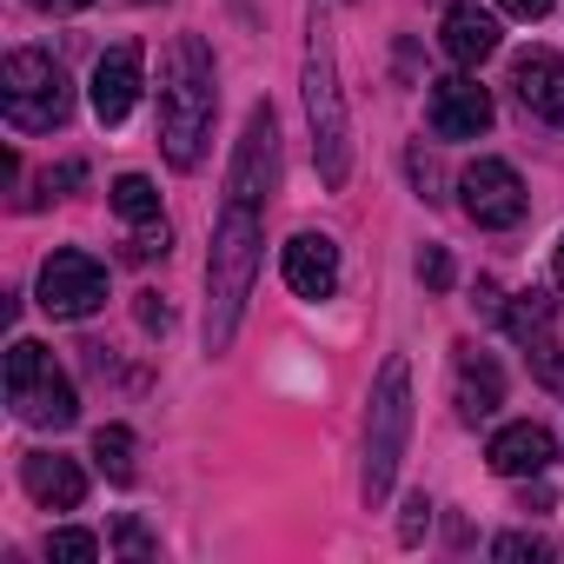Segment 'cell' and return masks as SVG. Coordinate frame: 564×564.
Here are the masks:
<instances>
[{
    "mask_svg": "<svg viewBox=\"0 0 564 564\" xmlns=\"http://www.w3.org/2000/svg\"><path fill=\"white\" fill-rule=\"evenodd\" d=\"M213 113H219V67L213 47L199 34H173L160 54V147L180 173L199 166L206 140H213Z\"/></svg>",
    "mask_w": 564,
    "mask_h": 564,
    "instance_id": "1",
    "label": "cell"
},
{
    "mask_svg": "<svg viewBox=\"0 0 564 564\" xmlns=\"http://www.w3.org/2000/svg\"><path fill=\"white\" fill-rule=\"evenodd\" d=\"M252 279H259V206L226 199L213 226V252H206V352L213 359L239 339Z\"/></svg>",
    "mask_w": 564,
    "mask_h": 564,
    "instance_id": "2",
    "label": "cell"
},
{
    "mask_svg": "<svg viewBox=\"0 0 564 564\" xmlns=\"http://www.w3.org/2000/svg\"><path fill=\"white\" fill-rule=\"evenodd\" d=\"M306 120H313V160L319 180L339 193L352 180V120L339 94V54H333V21L313 8V41H306Z\"/></svg>",
    "mask_w": 564,
    "mask_h": 564,
    "instance_id": "3",
    "label": "cell"
},
{
    "mask_svg": "<svg viewBox=\"0 0 564 564\" xmlns=\"http://www.w3.org/2000/svg\"><path fill=\"white\" fill-rule=\"evenodd\" d=\"M405 438H412V366L392 352L379 366L372 405H366V471H359L366 505H386L392 498V478L405 465Z\"/></svg>",
    "mask_w": 564,
    "mask_h": 564,
    "instance_id": "4",
    "label": "cell"
},
{
    "mask_svg": "<svg viewBox=\"0 0 564 564\" xmlns=\"http://www.w3.org/2000/svg\"><path fill=\"white\" fill-rule=\"evenodd\" d=\"M0 107H8V127L14 133H54L67 127L74 113V80L54 54H8V67H0Z\"/></svg>",
    "mask_w": 564,
    "mask_h": 564,
    "instance_id": "5",
    "label": "cell"
},
{
    "mask_svg": "<svg viewBox=\"0 0 564 564\" xmlns=\"http://www.w3.org/2000/svg\"><path fill=\"white\" fill-rule=\"evenodd\" d=\"M8 405H14V419L34 425V432H67V425L80 419L74 379H67V372L54 366V352L34 346V339H14V352H8Z\"/></svg>",
    "mask_w": 564,
    "mask_h": 564,
    "instance_id": "6",
    "label": "cell"
},
{
    "mask_svg": "<svg viewBox=\"0 0 564 564\" xmlns=\"http://www.w3.org/2000/svg\"><path fill=\"white\" fill-rule=\"evenodd\" d=\"M41 313L47 319H94L107 306V265L80 246H61L41 259Z\"/></svg>",
    "mask_w": 564,
    "mask_h": 564,
    "instance_id": "7",
    "label": "cell"
},
{
    "mask_svg": "<svg viewBox=\"0 0 564 564\" xmlns=\"http://www.w3.org/2000/svg\"><path fill=\"white\" fill-rule=\"evenodd\" d=\"M279 193V120L272 107L259 100L239 127V147H232V166H226V199L239 206H265Z\"/></svg>",
    "mask_w": 564,
    "mask_h": 564,
    "instance_id": "8",
    "label": "cell"
},
{
    "mask_svg": "<svg viewBox=\"0 0 564 564\" xmlns=\"http://www.w3.org/2000/svg\"><path fill=\"white\" fill-rule=\"evenodd\" d=\"M458 206H465L471 226L511 232V226L531 213V193H524V180H518L511 160H471V166L458 173Z\"/></svg>",
    "mask_w": 564,
    "mask_h": 564,
    "instance_id": "9",
    "label": "cell"
},
{
    "mask_svg": "<svg viewBox=\"0 0 564 564\" xmlns=\"http://www.w3.org/2000/svg\"><path fill=\"white\" fill-rule=\"evenodd\" d=\"M505 326H511V339L524 346V359H531L538 386L564 392V339H557V300H551V293H518V300L505 306Z\"/></svg>",
    "mask_w": 564,
    "mask_h": 564,
    "instance_id": "10",
    "label": "cell"
},
{
    "mask_svg": "<svg viewBox=\"0 0 564 564\" xmlns=\"http://www.w3.org/2000/svg\"><path fill=\"white\" fill-rule=\"evenodd\" d=\"M140 87H147V54H140L133 41L107 47V54L94 61V80H87L94 120H100V127H120V120H127V113L140 107Z\"/></svg>",
    "mask_w": 564,
    "mask_h": 564,
    "instance_id": "11",
    "label": "cell"
},
{
    "mask_svg": "<svg viewBox=\"0 0 564 564\" xmlns=\"http://www.w3.org/2000/svg\"><path fill=\"white\" fill-rule=\"evenodd\" d=\"M425 120H432L438 140H478V133L491 127V94H485L471 74H445V80H432Z\"/></svg>",
    "mask_w": 564,
    "mask_h": 564,
    "instance_id": "12",
    "label": "cell"
},
{
    "mask_svg": "<svg viewBox=\"0 0 564 564\" xmlns=\"http://www.w3.org/2000/svg\"><path fill=\"white\" fill-rule=\"evenodd\" d=\"M279 272L300 300H333L339 293V239L333 232H293L279 252Z\"/></svg>",
    "mask_w": 564,
    "mask_h": 564,
    "instance_id": "13",
    "label": "cell"
},
{
    "mask_svg": "<svg viewBox=\"0 0 564 564\" xmlns=\"http://www.w3.org/2000/svg\"><path fill=\"white\" fill-rule=\"evenodd\" d=\"M551 458H557V438H551L544 425H531V419L498 425L491 445H485V465H491L498 478H538V471H551Z\"/></svg>",
    "mask_w": 564,
    "mask_h": 564,
    "instance_id": "14",
    "label": "cell"
},
{
    "mask_svg": "<svg viewBox=\"0 0 564 564\" xmlns=\"http://www.w3.org/2000/svg\"><path fill=\"white\" fill-rule=\"evenodd\" d=\"M511 87H518L524 113L564 127V61H557L551 47H524V54L511 61Z\"/></svg>",
    "mask_w": 564,
    "mask_h": 564,
    "instance_id": "15",
    "label": "cell"
},
{
    "mask_svg": "<svg viewBox=\"0 0 564 564\" xmlns=\"http://www.w3.org/2000/svg\"><path fill=\"white\" fill-rule=\"evenodd\" d=\"M21 485L47 511H80V498H87V471L74 458H61V452H28L21 458Z\"/></svg>",
    "mask_w": 564,
    "mask_h": 564,
    "instance_id": "16",
    "label": "cell"
},
{
    "mask_svg": "<svg viewBox=\"0 0 564 564\" xmlns=\"http://www.w3.org/2000/svg\"><path fill=\"white\" fill-rule=\"evenodd\" d=\"M452 399H458V419L465 425H485L498 405H505V372L491 352H458V372H452Z\"/></svg>",
    "mask_w": 564,
    "mask_h": 564,
    "instance_id": "17",
    "label": "cell"
},
{
    "mask_svg": "<svg viewBox=\"0 0 564 564\" xmlns=\"http://www.w3.org/2000/svg\"><path fill=\"white\" fill-rule=\"evenodd\" d=\"M438 41H445V54H452L458 67H478V61L498 54V21L478 8V0H452L445 21H438Z\"/></svg>",
    "mask_w": 564,
    "mask_h": 564,
    "instance_id": "18",
    "label": "cell"
},
{
    "mask_svg": "<svg viewBox=\"0 0 564 564\" xmlns=\"http://www.w3.org/2000/svg\"><path fill=\"white\" fill-rule=\"evenodd\" d=\"M113 213H120L127 226H153V219H160L153 180H147V173H120V180H113Z\"/></svg>",
    "mask_w": 564,
    "mask_h": 564,
    "instance_id": "19",
    "label": "cell"
},
{
    "mask_svg": "<svg viewBox=\"0 0 564 564\" xmlns=\"http://www.w3.org/2000/svg\"><path fill=\"white\" fill-rule=\"evenodd\" d=\"M94 465H100L113 485H133V471H140V465H133V432H127V425H100V432H94Z\"/></svg>",
    "mask_w": 564,
    "mask_h": 564,
    "instance_id": "20",
    "label": "cell"
},
{
    "mask_svg": "<svg viewBox=\"0 0 564 564\" xmlns=\"http://www.w3.org/2000/svg\"><path fill=\"white\" fill-rule=\"evenodd\" d=\"M491 557L498 564H544V557H557V544H544L531 531H505V538H491Z\"/></svg>",
    "mask_w": 564,
    "mask_h": 564,
    "instance_id": "21",
    "label": "cell"
},
{
    "mask_svg": "<svg viewBox=\"0 0 564 564\" xmlns=\"http://www.w3.org/2000/svg\"><path fill=\"white\" fill-rule=\"evenodd\" d=\"M47 557H54V564H94V557H100V538H94V531H54V538H47Z\"/></svg>",
    "mask_w": 564,
    "mask_h": 564,
    "instance_id": "22",
    "label": "cell"
},
{
    "mask_svg": "<svg viewBox=\"0 0 564 564\" xmlns=\"http://www.w3.org/2000/svg\"><path fill=\"white\" fill-rule=\"evenodd\" d=\"M113 538H120V551H127L133 564H147V557L160 551V544H153V531H147L140 518H120V524H113Z\"/></svg>",
    "mask_w": 564,
    "mask_h": 564,
    "instance_id": "23",
    "label": "cell"
},
{
    "mask_svg": "<svg viewBox=\"0 0 564 564\" xmlns=\"http://www.w3.org/2000/svg\"><path fill=\"white\" fill-rule=\"evenodd\" d=\"M419 286H432V293L452 286V252H445V246H425V252H419Z\"/></svg>",
    "mask_w": 564,
    "mask_h": 564,
    "instance_id": "24",
    "label": "cell"
},
{
    "mask_svg": "<svg viewBox=\"0 0 564 564\" xmlns=\"http://www.w3.org/2000/svg\"><path fill=\"white\" fill-rule=\"evenodd\" d=\"M166 239H173V232H166V219H153V226H133L127 252H133V259H166Z\"/></svg>",
    "mask_w": 564,
    "mask_h": 564,
    "instance_id": "25",
    "label": "cell"
},
{
    "mask_svg": "<svg viewBox=\"0 0 564 564\" xmlns=\"http://www.w3.org/2000/svg\"><path fill=\"white\" fill-rule=\"evenodd\" d=\"M80 180H87V166H80V160H67V166H54V173H47V180H41V193H34V199H28V206H41V199H47V193H67V186H80Z\"/></svg>",
    "mask_w": 564,
    "mask_h": 564,
    "instance_id": "26",
    "label": "cell"
},
{
    "mask_svg": "<svg viewBox=\"0 0 564 564\" xmlns=\"http://www.w3.org/2000/svg\"><path fill=\"white\" fill-rule=\"evenodd\" d=\"M425 518H432V498H425V491H412V498H405V524H399V538H405V544H419V538H425Z\"/></svg>",
    "mask_w": 564,
    "mask_h": 564,
    "instance_id": "27",
    "label": "cell"
},
{
    "mask_svg": "<svg viewBox=\"0 0 564 564\" xmlns=\"http://www.w3.org/2000/svg\"><path fill=\"white\" fill-rule=\"evenodd\" d=\"M405 166H412V180H419V199H438V166H432V160H425L419 147L405 153Z\"/></svg>",
    "mask_w": 564,
    "mask_h": 564,
    "instance_id": "28",
    "label": "cell"
},
{
    "mask_svg": "<svg viewBox=\"0 0 564 564\" xmlns=\"http://www.w3.org/2000/svg\"><path fill=\"white\" fill-rule=\"evenodd\" d=\"M166 319H173V313H166L153 293H140V326H147V333H166Z\"/></svg>",
    "mask_w": 564,
    "mask_h": 564,
    "instance_id": "29",
    "label": "cell"
},
{
    "mask_svg": "<svg viewBox=\"0 0 564 564\" xmlns=\"http://www.w3.org/2000/svg\"><path fill=\"white\" fill-rule=\"evenodd\" d=\"M505 14H518V21H544L551 14V0H498Z\"/></svg>",
    "mask_w": 564,
    "mask_h": 564,
    "instance_id": "30",
    "label": "cell"
},
{
    "mask_svg": "<svg viewBox=\"0 0 564 564\" xmlns=\"http://www.w3.org/2000/svg\"><path fill=\"white\" fill-rule=\"evenodd\" d=\"M28 8H41V14H87L94 0H28Z\"/></svg>",
    "mask_w": 564,
    "mask_h": 564,
    "instance_id": "31",
    "label": "cell"
},
{
    "mask_svg": "<svg viewBox=\"0 0 564 564\" xmlns=\"http://www.w3.org/2000/svg\"><path fill=\"white\" fill-rule=\"evenodd\" d=\"M551 279L564 286V239H557V252H551Z\"/></svg>",
    "mask_w": 564,
    "mask_h": 564,
    "instance_id": "32",
    "label": "cell"
},
{
    "mask_svg": "<svg viewBox=\"0 0 564 564\" xmlns=\"http://www.w3.org/2000/svg\"><path fill=\"white\" fill-rule=\"evenodd\" d=\"M140 8H153V0H140Z\"/></svg>",
    "mask_w": 564,
    "mask_h": 564,
    "instance_id": "33",
    "label": "cell"
}]
</instances>
